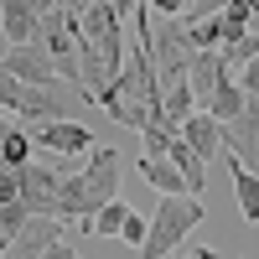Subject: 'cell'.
<instances>
[{
	"instance_id": "8fae6325",
	"label": "cell",
	"mask_w": 259,
	"mask_h": 259,
	"mask_svg": "<svg viewBox=\"0 0 259 259\" xmlns=\"http://www.w3.org/2000/svg\"><path fill=\"white\" fill-rule=\"evenodd\" d=\"M187 31H192L197 47H228V41H239L249 26H239L228 11H218V16H207V21H197V26H187Z\"/></svg>"
},
{
	"instance_id": "5bb4252c",
	"label": "cell",
	"mask_w": 259,
	"mask_h": 259,
	"mask_svg": "<svg viewBox=\"0 0 259 259\" xmlns=\"http://www.w3.org/2000/svg\"><path fill=\"white\" fill-rule=\"evenodd\" d=\"M244 104H249V94H244V83H239V78H228V83H223V89H218V94H212V99L202 104V109H207L212 119H218V124H228L233 114H239V109H244Z\"/></svg>"
},
{
	"instance_id": "cb8c5ba5",
	"label": "cell",
	"mask_w": 259,
	"mask_h": 259,
	"mask_svg": "<svg viewBox=\"0 0 259 259\" xmlns=\"http://www.w3.org/2000/svg\"><path fill=\"white\" fill-rule=\"evenodd\" d=\"M89 6H94V0H62V11H68V16H83Z\"/></svg>"
},
{
	"instance_id": "7402d4cb",
	"label": "cell",
	"mask_w": 259,
	"mask_h": 259,
	"mask_svg": "<svg viewBox=\"0 0 259 259\" xmlns=\"http://www.w3.org/2000/svg\"><path fill=\"white\" fill-rule=\"evenodd\" d=\"M192 6V0H150V11H161V16H182Z\"/></svg>"
},
{
	"instance_id": "ba28073f",
	"label": "cell",
	"mask_w": 259,
	"mask_h": 259,
	"mask_svg": "<svg viewBox=\"0 0 259 259\" xmlns=\"http://www.w3.org/2000/svg\"><path fill=\"white\" fill-rule=\"evenodd\" d=\"M0 26H6L11 47H26V41L41 36V11L31 0H0Z\"/></svg>"
},
{
	"instance_id": "30bf717a",
	"label": "cell",
	"mask_w": 259,
	"mask_h": 259,
	"mask_svg": "<svg viewBox=\"0 0 259 259\" xmlns=\"http://www.w3.org/2000/svg\"><path fill=\"white\" fill-rule=\"evenodd\" d=\"M182 135H187V145L192 150H197V156L202 161H212V156H223V124L218 119H212L207 109L197 114V109H192L187 119H182Z\"/></svg>"
},
{
	"instance_id": "603a6c76",
	"label": "cell",
	"mask_w": 259,
	"mask_h": 259,
	"mask_svg": "<svg viewBox=\"0 0 259 259\" xmlns=\"http://www.w3.org/2000/svg\"><path fill=\"white\" fill-rule=\"evenodd\" d=\"M41 259H83V254H78V249H73V244H62V239H57V244H52V249H47V254H41Z\"/></svg>"
},
{
	"instance_id": "d6986e66",
	"label": "cell",
	"mask_w": 259,
	"mask_h": 259,
	"mask_svg": "<svg viewBox=\"0 0 259 259\" xmlns=\"http://www.w3.org/2000/svg\"><path fill=\"white\" fill-rule=\"evenodd\" d=\"M16 197H21V171L0 166V202H16Z\"/></svg>"
},
{
	"instance_id": "52a82bcc",
	"label": "cell",
	"mask_w": 259,
	"mask_h": 259,
	"mask_svg": "<svg viewBox=\"0 0 259 259\" xmlns=\"http://www.w3.org/2000/svg\"><path fill=\"white\" fill-rule=\"evenodd\" d=\"M223 150H239L249 166H259V99L249 94V104L223 124Z\"/></svg>"
},
{
	"instance_id": "9c48e42d",
	"label": "cell",
	"mask_w": 259,
	"mask_h": 259,
	"mask_svg": "<svg viewBox=\"0 0 259 259\" xmlns=\"http://www.w3.org/2000/svg\"><path fill=\"white\" fill-rule=\"evenodd\" d=\"M228 177H233V197H239V212H244V218L249 223H259V171L239 156V150H228Z\"/></svg>"
},
{
	"instance_id": "3957f363",
	"label": "cell",
	"mask_w": 259,
	"mask_h": 259,
	"mask_svg": "<svg viewBox=\"0 0 259 259\" xmlns=\"http://www.w3.org/2000/svg\"><path fill=\"white\" fill-rule=\"evenodd\" d=\"M21 202H26L31 212L62 218V177L47 161H26V166H21Z\"/></svg>"
},
{
	"instance_id": "4fadbf2b",
	"label": "cell",
	"mask_w": 259,
	"mask_h": 259,
	"mask_svg": "<svg viewBox=\"0 0 259 259\" xmlns=\"http://www.w3.org/2000/svg\"><path fill=\"white\" fill-rule=\"evenodd\" d=\"M166 156L182 166V177H187V187H192V197H197V192L207 187V161L187 145V135H177V140H171V145H166Z\"/></svg>"
},
{
	"instance_id": "8992f818",
	"label": "cell",
	"mask_w": 259,
	"mask_h": 259,
	"mask_svg": "<svg viewBox=\"0 0 259 259\" xmlns=\"http://www.w3.org/2000/svg\"><path fill=\"white\" fill-rule=\"evenodd\" d=\"M36 145H41V150H52V156H89L99 140H94V130H89V124H73V119H41Z\"/></svg>"
},
{
	"instance_id": "6da1fadb",
	"label": "cell",
	"mask_w": 259,
	"mask_h": 259,
	"mask_svg": "<svg viewBox=\"0 0 259 259\" xmlns=\"http://www.w3.org/2000/svg\"><path fill=\"white\" fill-rule=\"evenodd\" d=\"M109 197H119V150L94 145L83 156V171L62 177V218L78 228H94V212Z\"/></svg>"
},
{
	"instance_id": "277c9868",
	"label": "cell",
	"mask_w": 259,
	"mask_h": 259,
	"mask_svg": "<svg viewBox=\"0 0 259 259\" xmlns=\"http://www.w3.org/2000/svg\"><path fill=\"white\" fill-rule=\"evenodd\" d=\"M62 233H68V218H47V212H31L26 218V228L11 239V249L0 254V259H41Z\"/></svg>"
},
{
	"instance_id": "7c38bea8",
	"label": "cell",
	"mask_w": 259,
	"mask_h": 259,
	"mask_svg": "<svg viewBox=\"0 0 259 259\" xmlns=\"http://www.w3.org/2000/svg\"><path fill=\"white\" fill-rule=\"evenodd\" d=\"M140 177L156 187V192H192L187 177H182V166L171 161V156H140Z\"/></svg>"
},
{
	"instance_id": "7a4b0ae2",
	"label": "cell",
	"mask_w": 259,
	"mask_h": 259,
	"mask_svg": "<svg viewBox=\"0 0 259 259\" xmlns=\"http://www.w3.org/2000/svg\"><path fill=\"white\" fill-rule=\"evenodd\" d=\"M207 218V207L192 197V192H161V202H156V218H150V233H145V259H166V254H177L187 239H192V228H197Z\"/></svg>"
},
{
	"instance_id": "9a60e30c",
	"label": "cell",
	"mask_w": 259,
	"mask_h": 259,
	"mask_svg": "<svg viewBox=\"0 0 259 259\" xmlns=\"http://www.w3.org/2000/svg\"><path fill=\"white\" fill-rule=\"evenodd\" d=\"M124 218H130V202H124V197H109V202L94 212V233H104V239H119Z\"/></svg>"
},
{
	"instance_id": "ac0fdd59",
	"label": "cell",
	"mask_w": 259,
	"mask_h": 259,
	"mask_svg": "<svg viewBox=\"0 0 259 259\" xmlns=\"http://www.w3.org/2000/svg\"><path fill=\"white\" fill-rule=\"evenodd\" d=\"M228 6V0H192L187 6V26H197V21H207V16H218Z\"/></svg>"
},
{
	"instance_id": "d4e9b609",
	"label": "cell",
	"mask_w": 259,
	"mask_h": 259,
	"mask_svg": "<svg viewBox=\"0 0 259 259\" xmlns=\"http://www.w3.org/2000/svg\"><path fill=\"white\" fill-rule=\"evenodd\" d=\"M109 6H114L119 16H135V6H140V0H109Z\"/></svg>"
},
{
	"instance_id": "484cf974",
	"label": "cell",
	"mask_w": 259,
	"mask_h": 259,
	"mask_svg": "<svg viewBox=\"0 0 259 259\" xmlns=\"http://www.w3.org/2000/svg\"><path fill=\"white\" fill-rule=\"evenodd\" d=\"M0 119H6V109H0Z\"/></svg>"
},
{
	"instance_id": "2e32d148",
	"label": "cell",
	"mask_w": 259,
	"mask_h": 259,
	"mask_svg": "<svg viewBox=\"0 0 259 259\" xmlns=\"http://www.w3.org/2000/svg\"><path fill=\"white\" fill-rule=\"evenodd\" d=\"M26 218H31V207L21 202V197H16V202H0V254H6V249H11V239L26 228Z\"/></svg>"
},
{
	"instance_id": "ffe728a7",
	"label": "cell",
	"mask_w": 259,
	"mask_h": 259,
	"mask_svg": "<svg viewBox=\"0 0 259 259\" xmlns=\"http://www.w3.org/2000/svg\"><path fill=\"white\" fill-rule=\"evenodd\" d=\"M239 83H244V94H254V99H259V57L239 68Z\"/></svg>"
},
{
	"instance_id": "5b68a950",
	"label": "cell",
	"mask_w": 259,
	"mask_h": 259,
	"mask_svg": "<svg viewBox=\"0 0 259 259\" xmlns=\"http://www.w3.org/2000/svg\"><path fill=\"white\" fill-rule=\"evenodd\" d=\"M0 68H6V73H16V78H26V83H41V89L62 83V73H57L52 52L41 47V41H26V47H11L6 57H0Z\"/></svg>"
},
{
	"instance_id": "e0dca14e",
	"label": "cell",
	"mask_w": 259,
	"mask_h": 259,
	"mask_svg": "<svg viewBox=\"0 0 259 259\" xmlns=\"http://www.w3.org/2000/svg\"><path fill=\"white\" fill-rule=\"evenodd\" d=\"M145 233H150V228H145V218H140V212H130L124 228H119V239H124L130 249H145Z\"/></svg>"
},
{
	"instance_id": "44dd1931",
	"label": "cell",
	"mask_w": 259,
	"mask_h": 259,
	"mask_svg": "<svg viewBox=\"0 0 259 259\" xmlns=\"http://www.w3.org/2000/svg\"><path fill=\"white\" fill-rule=\"evenodd\" d=\"M166 259H218L212 249H202V244H182L177 254H166Z\"/></svg>"
}]
</instances>
